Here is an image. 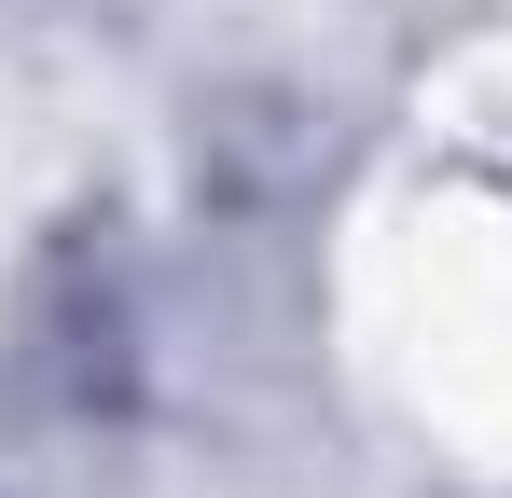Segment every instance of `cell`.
Masks as SVG:
<instances>
[{
	"mask_svg": "<svg viewBox=\"0 0 512 498\" xmlns=\"http://www.w3.org/2000/svg\"><path fill=\"white\" fill-rule=\"evenodd\" d=\"M319 332L360 429L443 498H512V139L416 125V153L360 180L319 277Z\"/></svg>",
	"mask_w": 512,
	"mask_h": 498,
	"instance_id": "cell-1",
	"label": "cell"
}]
</instances>
